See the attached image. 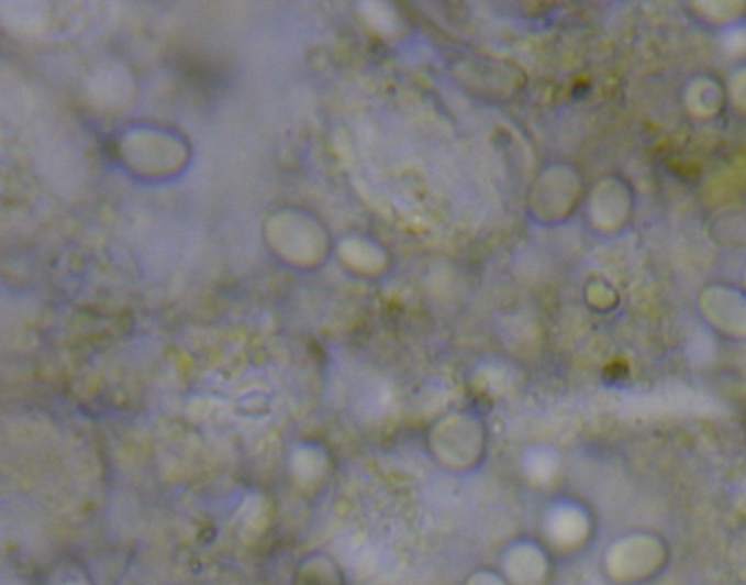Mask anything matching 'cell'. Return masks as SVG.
Instances as JSON below:
<instances>
[{
  "label": "cell",
  "mask_w": 746,
  "mask_h": 585,
  "mask_svg": "<svg viewBox=\"0 0 746 585\" xmlns=\"http://www.w3.org/2000/svg\"><path fill=\"white\" fill-rule=\"evenodd\" d=\"M432 437L433 450L448 466L466 467L480 457L482 434L475 419L446 418L436 426Z\"/></svg>",
  "instance_id": "6da1fadb"
}]
</instances>
